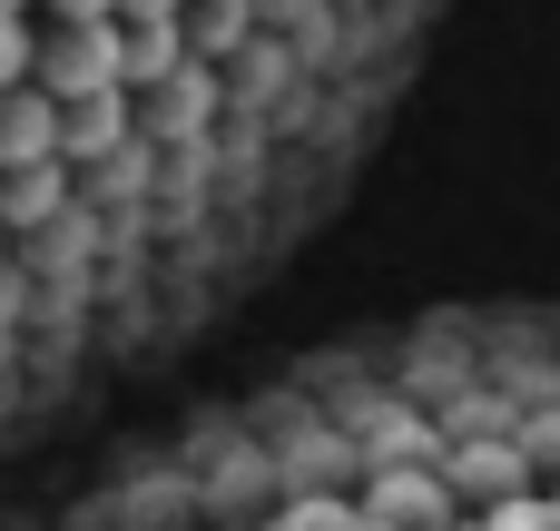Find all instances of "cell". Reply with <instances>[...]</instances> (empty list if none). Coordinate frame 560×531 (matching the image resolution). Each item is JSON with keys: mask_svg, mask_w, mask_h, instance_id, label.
<instances>
[{"mask_svg": "<svg viewBox=\"0 0 560 531\" xmlns=\"http://www.w3.org/2000/svg\"><path fill=\"white\" fill-rule=\"evenodd\" d=\"M30 168H59V99L10 89L0 99V177H30Z\"/></svg>", "mask_w": 560, "mask_h": 531, "instance_id": "2", "label": "cell"}, {"mask_svg": "<svg viewBox=\"0 0 560 531\" xmlns=\"http://www.w3.org/2000/svg\"><path fill=\"white\" fill-rule=\"evenodd\" d=\"M118 20H187V0H118Z\"/></svg>", "mask_w": 560, "mask_h": 531, "instance_id": "4", "label": "cell"}, {"mask_svg": "<svg viewBox=\"0 0 560 531\" xmlns=\"http://www.w3.org/2000/svg\"><path fill=\"white\" fill-rule=\"evenodd\" d=\"M0 10H30V0H0Z\"/></svg>", "mask_w": 560, "mask_h": 531, "instance_id": "6", "label": "cell"}, {"mask_svg": "<svg viewBox=\"0 0 560 531\" xmlns=\"http://www.w3.org/2000/svg\"><path fill=\"white\" fill-rule=\"evenodd\" d=\"M30 89L79 108V99H128L118 89V20H49L30 49Z\"/></svg>", "mask_w": 560, "mask_h": 531, "instance_id": "1", "label": "cell"}, {"mask_svg": "<svg viewBox=\"0 0 560 531\" xmlns=\"http://www.w3.org/2000/svg\"><path fill=\"white\" fill-rule=\"evenodd\" d=\"M30 49H39V30H30L20 10H0V99L30 89Z\"/></svg>", "mask_w": 560, "mask_h": 531, "instance_id": "3", "label": "cell"}, {"mask_svg": "<svg viewBox=\"0 0 560 531\" xmlns=\"http://www.w3.org/2000/svg\"><path fill=\"white\" fill-rule=\"evenodd\" d=\"M49 20H118V0H49Z\"/></svg>", "mask_w": 560, "mask_h": 531, "instance_id": "5", "label": "cell"}]
</instances>
